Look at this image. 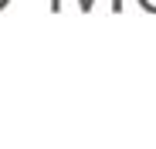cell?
Listing matches in <instances>:
<instances>
[{
    "label": "cell",
    "mask_w": 156,
    "mask_h": 149,
    "mask_svg": "<svg viewBox=\"0 0 156 149\" xmlns=\"http://www.w3.org/2000/svg\"><path fill=\"white\" fill-rule=\"evenodd\" d=\"M139 7H143L146 14H156V0H139Z\"/></svg>",
    "instance_id": "obj_1"
},
{
    "label": "cell",
    "mask_w": 156,
    "mask_h": 149,
    "mask_svg": "<svg viewBox=\"0 0 156 149\" xmlns=\"http://www.w3.org/2000/svg\"><path fill=\"white\" fill-rule=\"evenodd\" d=\"M78 7H82V10H85V14H88V10H92V7H95V4H92V0H78Z\"/></svg>",
    "instance_id": "obj_2"
},
{
    "label": "cell",
    "mask_w": 156,
    "mask_h": 149,
    "mask_svg": "<svg viewBox=\"0 0 156 149\" xmlns=\"http://www.w3.org/2000/svg\"><path fill=\"white\" fill-rule=\"evenodd\" d=\"M7 4H10V0H0V10H4V7H7Z\"/></svg>",
    "instance_id": "obj_3"
}]
</instances>
